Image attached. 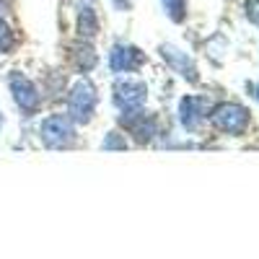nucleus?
<instances>
[{"instance_id":"obj_18","label":"nucleus","mask_w":259,"mask_h":259,"mask_svg":"<svg viewBox=\"0 0 259 259\" xmlns=\"http://www.w3.org/2000/svg\"><path fill=\"white\" fill-rule=\"evenodd\" d=\"M0 127H3V114H0Z\"/></svg>"},{"instance_id":"obj_3","label":"nucleus","mask_w":259,"mask_h":259,"mask_svg":"<svg viewBox=\"0 0 259 259\" xmlns=\"http://www.w3.org/2000/svg\"><path fill=\"white\" fill-rule=\"evenodd\" d=\"M99 106V91L89 78H78L68 91V114L75 124H89Z\"/></svg>"},{"instance_id":"obj_2","label":"nucleus","mask_w":259,"mask_h":259,"mask_svg":"<svg viewBox=\"0 0 259 259\" xmlns=\"http://www.w3.org/2000/svg\"><path fill=\"white\" fill-rule=\"evenodd\" d=\"M39 140L50 150H68L78 143V124L68 114H50L39 124Z\"/></svg>"},{"instance_id":"obj_4","label":"nucleus","mask_w":259,"mask_h":259,"mask_svg":"<svg viewBox=\"0 0 259 259\" xmlns=\"http://www.w3.org/2000/svg\"><path fill=\"white\" fill-rule=\"evenodd\" d=\"M117 124L124 130L127 135H133L135 145H150L158 135H161V124H158V117L145 112L143 106L138 109H127V112H119L117 117Z\"/></svg>"},{"instance_id":"obj_5","label":"nucleus","mask_w":259,"mask_h":259,"mask_svg":"<svg viewBox=\"0 0 259 259\" xmlns=\"http://www.w3.org/2000/svg\"><path fill=\"white\" fill-rule=\"evenodd\" d=\"M8 91H11L13 104L18 106V112L24 117H34L41 109V91H39V85L29 75H24L21 70H11L8 73Z\"/></svg>"},{"instance_id":"obj_7","label":"nucleus","mask_w":259,"mask_h":259,"mask_svg":"<svg viewBox=\"0 0 259 259\" xmlns=\"http://www.w3.org/2000/svg\"><path fill=\"white\" fill-rule=\"evenodd\" d=\"M148 99V85L138 78H130V75H119L112 85V104L117 106L119 112L127 109H138L143 106Z\"/></svg>"},{"instance_id":"obj_1","label":"nucleus","mask_w":259,"mask_h":259,"mask_svg":"<svg viewBox=\"0 0 259 259\" xmlns=\"http://www.w3.org/2000/svg\"><path fill=\"white\" fill-rule=\"evenodd\" d=\"M207 119H210V124L218 130V133L241 138V135H246V130L251 124V112L239 101H221V104H215L210 109Z\"/></svg>"},{"instance_id":"obj_13","label":"nucleus","mask_w":259,"mask_h":259,"mask_svg":"<svg viewBox=\"0 0 259 259\" xmlns=\"http://www.w3.org/2000/svg\"><path fill=\"white\" fill-rule=\"evenodd\" d=\"M16 47V31L6 16H0V55H11Z\"/></svg>"},{"instance_id":"obj_16","label":"nucleus","mask_w":259,"mask_h":259,"mask_svg":"<svg viewBox=\"0 0 259 259\" xmlns=\"http://www.w3.org/2000/svg\"><path fill=\"white\" fill-rule=\"evenodd\" d=\"M249 89L254 91V99L259 101V80H256V83H251V85H249Z\"/></svg>"},{"instance_id":"obj_6","label":"nucleus","mask_w":259,"mask_h":259,"mask_svg":"<svg viewBox=\"0 0 259 259\" xmlns=\"http://www.w3.org/2000/svg\"><path fill=\"white\" fill-rule=\"evenodd\" d=\"M145 62H148L145 52L135 45H130V41H114L109 55H106V65H109L114 75H133Z\"/></svg>"},{"instance_id":"obj_19","label":"nucleus","mask_w":259,"mask_h":259,"mask_svg":"<svg viewBox=\"0 0 259 259\" xmlns=\"http://www.w3.org/2000/svg\"><path fill=\"white\" fill-rule=\"evenodd\" d=\"M117 3H119V0H117Z\"/></svg>"},{"instance_id":"obj_11","label":"nucleus","mask_w":259,"mask_h":259,"mask_svg":"<svg viewBox=\"0 0 259 259\" xmlns=\"http://www.w3.org/2000/svg\"><path fill=\"white\" fill-rule=\"evenodd\" d=\"M78 34L80 39H94L99 34V16L94 6H80L78 11Z\"/></svg>"},{"instance_id":"obj_9","label":"nucleus","mask_w":259,"mask_h":259,"mask_svg":"<svg viewBox=\"0 0 259 259\" xmlns=\"http://www.w3.org/2000/svg\"><path fill=\"white\" fill-rule=\"evenodd\" d=\"M210 109H212V101L207 96H194V94H187L182 96L179 101V124L187 130V133H197L202 127V122L210 117Z\"/></svg>"},{"instance_id":"obj_15","label":"nucleus","mask_w":259,"mask_h":259,"mask_svg":"<svg viewBox=\"0 0 259 259\" xmlns=\"http://www.w3.org/2000/svg\"><path fill=\"white\" fill-rule=\"evenodd\" d=\"M244 16L249 18V24L259 26V0H246L244 3Z\"/></svg>"},{"instance_id":"obj_17","label":"nucleus","mask_w":259,"mask_h":259,"mask_svg":"<svg viewBox=\"0 0 259 259\" xmlns=\"http://www.w3.org/2000/svg\"><path fill=\"white\" fill-rule=\"evenodd\" d=\"M8 13V3H6V0H0V16H6Z\"/></svg>"},{"instance_id":"obj_12","label":"nucleus","mask_w":259,"mask_h":259,"mask_svg":"<svg viewBox=\"0 0 259 259\" xmlns=\"http://www.w3.org/2000/svg\"><path fill=\"white\" fill-rule=\"evenodd\" d=\"M161 8L168 16L171 24H184L187 21V8H189V0H161Z\"/></svg>"},{"instance_id":"obj_14","label":"nucleus","mask_w":259,"mask_h":259,"mask_svg":"<svg viewBox=\"0 0 259 259\" xmlns=\"http://www.w3.org/2000/svg\"><path fill=\"white\" fill-rule=\"evenodd\" d=\"M130 143L127 138L119 133V130H112V133H106L104 143H101V150H106V153H112V150H127Z\"/></svg>"},{"instance_id":"obj_8","label":"nucleus","mask_w":259,"mask_h":259,"mask_svg":"<svg viewBox=\"0 0 259 259\" xmlns=\"http://www.w3.org/2000/svg\"><path fill=\"white\" fill-rule=\"evenodd\" d=\"M158 55L166 62V68L174 70L179 78H184L187 83H200V68H197V62H194V57L189 52H184L177 45H171V41H163V45H158Z\"/></svg>"},{"instance_id":"obj_10","label":"nucleus","mask_w":259,"mask_h":259,"mask_svg":"<svg viewBox=\"0 0 259 259\" xmlns=\"http://www.w3.org/2000/svg\"><path fill=\"white\" fill-rule=\"evenodd\" d=\"M73 65L80 70V73H89V70H94L96 65H99V55H96V50H94V45L89 39H83V41H78V45H73Z\"/></svg>"}]
</instances>
